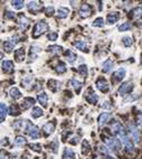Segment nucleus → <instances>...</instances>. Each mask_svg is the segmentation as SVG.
I'll return each mask as SVG.
<instances>
[{"label": "nucleus", "instance_id": "obj_1", "mask_svg": "<svg viewBox=\"0 0 142 159\" xmlns=\"http://www.w3.org/2000/svg\"><path fill=\"white\" fill-rule=\"evenodd\" d=\"M112 130H113V132L120 138L122 142H123V145L125 146V149L128 150V151H133V143H132V141L130 140V138L128 137V135H126V132H125V130H124V128L122 124H120L119 122H114L113 124H112Z\"/></svg>", "mask_w": 142, "mask_h": 159}, {"label": "nucleus", "instance_id": "obj_2", "mask_svg": "<svg viewBox=\"0 0 142 159\" xmlns=\"http://www.w3.org/2000/svg\"><path fill=\"white\" fill-rule=\"evenodd\" d=\"M48 28H49V26H48V24L46 21L41 20L38 21V22H36V25L34 27V30H32V37L34 38L39 37L41 35H43V34H45V32H47Z\"/></svg>", "mask_w": 142, "mask_h": 159}, {"label": "nucleus", "instance_id": "obj_3", "mask_svg": "<svg viewBox=\"0 0 142 159\" xmlns=\"http://www.w3.org/2000/svg\"><path fill=\"white\" fill-rule=\"evenodd\" d=\"M129 130H130V133H131L134 142L139 143L140 142V133H139V130L137 129V127L134 126L133 122H129Z\"/></svg>", "mask_w": 142, "mask_h": 159}, {"label": "nucleus", "instance_id": "obj_4", "mask_svg": "<svg viewBox=\"0 0 142 159\" xmlns=\"http://www.w3.org/2000/svg\"><path fill=\"white\" fill-rule=\"evenodd\" d=\"M27 131H28V135H29V137H31L32 139H38L39 138V136H41V132H39V129L37 127H35V126H32L30 123H28L27 124Z\"/></svg>", "mask_w": 142, "mask_h": 159}, {"label": "nucleus", "instance_id": "obj_5", "mask_svg": "<svg viewBox=\"0 0 142 159\" xmlns=\"http://www.w3.org/2000/svg\"><path fill=\"white\" fill-rule=\"evenodd\" d=\"M18 43V36H14L10 41H7V42L3 43V48L6 49V52H11V49L15 47V45Z\"/></svg>", "mask_w": 142, "mask_h": 159}, {"label": "nucleus", "instance_id": "obj_6", "mask_svg": "<svg viewBox=\"0 0 142 159\" xmlns=\"http://www.w3.org/2000/svg\"><path fill=\"white\" fill-rule=\"evenodd\" d=\"M27 8H28V10L32 12L34 15H37V12H39L41 10V5H39L38 2H36V1H30V2H28L27 3Z\"/></svg>", "mask_w": 142, "mask_h": 159}, {"label": "nucleus", "instance_id": "obj_7", "mask_svg": "<svg viewBox=\"0 0 142 159\" xmlns=\"http://www.w3.org/2000/svg\"><path fill=\"white\" fill-rule=\"evenodd\" d=\"M96 86H97V89L101 91V92H108L109 91V89H110V86H109V83L106 82V80L105 78H99L97 81H96Z\"/></svg>", "mask_w": 142, "mask_h": 159}, {"label": "nucleus", "instance_id": "obj_8", "mask_svg": "<svg viewBox=\"0 0 142 159\" xmlns=\"http://www.w3.org/2000/svg\"><path fill=\"white\" fill-rule=\"evenodd\" d=\"M132 89H133V83L132 82H126V83L122 84L121 87L119 89V94L120 95H125L126 93H130Z\"/></svg>", "mask_w": 142, "mask_h": 159}, {"label": "nucleus", "instance_id": "obj_9", "mask_svg": "<svg viewBox=\"0 0 142 159\" xmlns=\"http://www.w3.org/2000/svg\"><path fill=\"white\" fill-rule=\"evenodd\" d=\"M91 14H92V9H91V7H90L89 3H84V5H82L81 10H80V15H81V17H83V18H87V17L91 16Z\"/></svg>", "mask_w": 142, "mask_h": 159}, {"label": "nucleus", "instance_id": "obj_10", "mask_svg": "<svg viewBox=\"0 0 142 159\" xmlns=\"http://www.w3.org/2000/svg\"><path fill=\"white\" fill-rule=\"evenodd\" d=\"M125 76V70L124 68H119L113 73V81L114 82H120Z\"/></svg>", "mask_w": 142, "mask_h": 159}, {"label": "nucleus", "instance_id": "obj_11", "mask_svg": "<svg viewBox=\"0 0 142 159\" xmlns=\"http://www.w3.org/2000/svg\"><path fill=\"white\" fill-rule=\"evenodd\" d=\"M29 26V19L24 16V15H20L19 17V27H20V30L21 32H25Z\"/></svg>", "mask_w": 142, "mask_h": 159}, {"label": "nucleus", "instance_id": "obj_12", "mask_svg": "<svg viewBox=\"0 0 142 159\" xmlns=\"http://www.w3.org/2000/svg\"><path fill=\"white\" fill-rule=\"evenodd\" d=\"M97 100H99V97H97V95L95 94V92H93L92 89H89V93L86 94V101H87L89 103L95 104V103L97 102Z\"/></svg>", "mask_w": 142, "mask_h": 159}, {"label": "nucleus", "instance_id": "obj_13", "mask_svg": "<svg viewBox=\"0 0 142 159\" xmlns=\"http://www.w3.org/2000/svg\"><path fill=\"white\" fill-rule=\"evenodd\" d=\"M54 130H55V123H54V122H47V123L43 127V131H44V133H45L46 136L51 135V133L54 132Z\"/></svg>", "mask_w": 142, "mask_h": 159}, {"label": "nucleus", "instance_id": "obj_14", "mask_svg": "<svg viewBox=\"0 0 142 159\" xmlns=\"http://www.w3.org/2000/svg\"><path fill=\"white\" fill-rule=\"evenodd\" d=\"M1 65H2V71L5 73H10L14 71V63L11 61H3Z\"/></svg>", "mask_w": 142, "mask_h": 159}, {"label": "nucleus", "instance_id": "obj_15", "mask_svg": "<svg viewBox=\"0 0 142 159\" xmlns=\"http://www.w3.org/2000/svg\"><path fill=\"white\" fill-rule=\"evenodd\" d=\"M47 86H48V89L53 91V92H56V91H58L60 90V87H61V83L58 82V81H56V80H49L48 81V83H47Z\"/></svg>", "mask_w": 142, "mask_h": 159}, {"label": "nucleus", "instance_id": "obj_16", "mask_svg": "<svg viewBox=\"0 0 142 159\" xmlns=\"http://www.w3.org/2000/svg\"><path fill=\"white\" fill-rule=\"evenodd\" d=\"M111 117V114L109 113V112H103L100 114V117H99V126H104L106 122H108V120L110 119Z\"/></svg>", "mask_w": 142, "mask_h": 159}, {"label": "nucleus", "instance_id": "obj_17", "mask_svg": "<svg viewBox=\"0 0 142 159\" xmlns=\"http://www.w3.org/2000/svg\"><path fill=\"white\" fill-rule=\"evenodd\" d=\"M119 18H120L119 12H111L108 16V24L109 25H113V24H115L116 21L119 20Z\"/></svg>", "mask_w": 142, "mask_h": 159}, {"label": "nucleus", "instance_id": "obj_18", "mask_svg": "<svg viewBox=\"0 0 142 159\" xmlns=\"http://www.w3.org/2000/svg\"><path fill=\"white\" fill-rule=\"evenodd\" d=\"M15 58H16L17 62H21V61H24V58H25V49H24L22 47L15 51Z\"/></svg>", "mask_w": 142, "mask_h": 159}, {"label": "nucleus", "instance_id": "obj_19", "mask_svg": "<svg viewBox=\"0 0 142 159\" xmlns=\"http://www.w3.org/2000/svg\"><path fill=\"white\" fill-rule=\"evenodd\" d=\"M74 46L80 49L82 52H87V44L85 41H78V42H75L74 43Z\"/></svg>", "mask_w": 142, "mask_h": 159}, {"label": "nucleus", "instance_id": "obj_20", "mask_svg": "<svg viewBox=\"0 0 142 159\" xmlns=\"http://www.w3.org/2000/svg\"><path fill=\"white\" fill-rule=\"evenodd\" d=\"M37 99H38V101H39V103H41L43 106H47V102H48V95L45 93V92H41L38 94L37 96Z\"/></svg>", "mask_w": 142, "mask_h": 159}, {"label": "nucleus", "instance_id": "obj_21", "mask_svg": "<svg viewBox=\"0 0 142 159\" xmlns=\"http://www.w3.org/2000/svg\"><path fill=\"white\" fill-rule=\"evenodd\" d=\"M70 14V9L65 8V7H60L57 10V17L58 18H66Z\"/></svg>", "mask_w": 142, "mask_h": 159}, {"label": "nucleus", "instance_id": "obj_22", "mask_svg": "<svg viewBox=\"0 0 142 159\" xmlns=\"http://www.w3.org/2000/svg\"><path fill=\"white\" fill-rule=\"evenodd\" d=\"M34 104H35V99H32V97H25L24 102H22V109H28V108H30Z\"/></svg>", "mask_w": 142, "mask_h": 159}, {"label": "nucleus", "instance_id": "obj_23", "mask_svg": "<svg viewBox=\"0 0 142 159\" xmlns=\"http://www.w3.org/2000/svg\"><path fill=\"white\" fill-rule=\"evenodd\" d=\"M26 124H28L26 122V120H17L12 126H14L15 129H17V130H22V129H25Z\"/></svg>", "mask_w": 142, "mask_h": 159}, {"label": "nucleus", "instance_id": "obj_24", "mask_svg": "<svg viewBox=\"0 0 142 159\" xmlns=\"http://www.w3.org/2000/svg\"><path fill=\"white\" fill-rule=\"evenodd\" d=\"M63 159H75V155H74L73 150L70 148L65 149L64 154H63Z\"/></svg>", "mask_w": 142, "mask_h": 159}, {"label": "nucleus", "instance_id": "obj_25", "mask_svg": "<svg viewBox=\"0 0 142 159\" xmlns=\"http://www.w3.org/2000/svg\"><path fill=\"white\" fill-rule=\"evenodd\" d=\"M10 96L14 99V100H18V99H20L21 97V93H20V91L17 89V87H12L10 90Z\"/></svg>", "mask_w": 142, "mask_h": 159}, {"label": "nucleus", "instance_id": "obj_26", "mask_svg": "<svg viewBox=\"0 0 142 159\" xmlns=\"http://www.w3.org/2000/svg\"><path fill=\"white\" fill-rule=\"evenodd\" d=\"M0 110H1V112H0V120H1V122H3L5 119H6V116H7V106H6V104L3 102L0 104Z\"/></svg>", "mask_w": 142, "mask_h": 159}, {"label": "nucleus", "instance_id": "obj_27", "mask_svg": "<svg viewBox=\"0 0 142 159\" xmlns=\"http://www.w3.org/2000/svg\"><path fill=\"white\" fill-rule=\"evenodd\" d=\"M76 58H77V55L75 53H73L72 51H67L66 52V60H67L68 63H74L76 61Z\"/></svg>", "mask_w": 142, "mask_h": 159}, {"label": "nucleus", "instance_id": "obj_28", "mask_svg": "<svg viewBox=\"0 0 142 159\" xmlns=\"http://www.w3.org/2000/svg\"><path fill=\"white\" fill-rule=\"evenodd\" d=\"M71 84H72V86L75 89V91H76L77 93H80L82 86H83V83L80 82V81H77V80H75V78H73V80L71 81Z\"/></svg>", "mask_w": 142, "mask_h": 159}, {"label": "nucleus", "instance_id": "obj_29", "mask_svg": "<svg viewBox=\"0 0 142 159\" xmlns=\"http://www.w3.org/2000/svg\"><path fill=\"white\" fill-rule=\"evenodd\" d=\"M131 18H141L142 17V7L135 8L131 11V15H129Z\"/></svg>", "mask_w": 142, "mask_h": 159}, {"label": "nucleus", "instance_id": "obj_30", "mask_svg": "<svg viewBox=\"0 0 142 159\" xmlns=\"http://www.w3.org/2000/svg\"><path fill=\"white\" fill-rule=\"evenodd\" d=\"M90 151H91V147H90L89 141L84 140L83 143H82V152H83V155H89Z\"/></svg>", "mask_w": 142, "mask_h": 159}, {"label": "nucleus", "instance_id": "obj_31", "mask_svg": "<svg viewBox=\"0 0 142 159\" xmlns=\"http://www.w3.org/2000/svg\"><path fill=\"white\" fill-rule=\"evenodd\" d=\"M112 67H113V62H112L111 60L105 61V62L103 63V72H105V73L110 72L112 70Z\"/></svg>", "mask_w": 142, "mask_h": 159}, {"label": "nucleus", "instance_id": "obj_32", "mask_svg": "<svg viewBox=\"0 0 142 159\" xmlns=\"http://www.w3.org/2000/svg\"><path fill=\"white\" fill-rule=\"evenodd\" d=\"M44 114V112H43V110H41L39 106H35L34 109H32V111H31V116L32 118H39L41 117Z\"/></svg>", "mask_w": 142, "mask_h": 159}, {"label": "nucleus", "instance_id": "obj_33", "mask_svg": "<svg viewBox=\"0 0 142 159\" xmlns=\"http://www.w3.org/2000/svg\"><path fill=\"white\" fill-rule=\"evenodd\" d=\"M9 113H10V116H14V117L19 116V114H20V110H19L18 106H17V104H12V106H10Z\"/></svg>", "mask_w": 142, "mask_h": 159}, {"label": "nucleus", "instance_id": "obj_34", "mask_svg": "<svg viewBox=\"0 0 142 159\" xmlns=\"http://www.w3.org/2000/svg\"><path fill=\"white\" fill-rule=\"evenodd\" d=\"M26 142H27V140L24 138V137H17V138L15 139V141H14V143L16 145V146H24V145H26Z\"/></svg>", "mask_w": 142, "mask_h": 159}, {"label": "nucleus", "instance_id": "obj_35", "mask_svg": "<svg viewBox=\"0 0 142 159\" xmlns=\"http://www.w3.org/2000/svg\"><path fill=\"white\" fill-rule=\"evenodd\" d=\"M11 6H12L15 9H21L25 5H24V1H21V0H15V1L11 2Z\"/></svg>", "mask_w": 142, "mask_h": 159}, {"label": "nucleus", "instance_id": "obj_36", "mask_svg": "<svg viewBox=\"0 0 142 159\" xmlns=\"http://www.w3.org/2000/svg\"><path fill=\"white\" fill-rule=\"evenodd\" d=\"M49 52L53 54H58L62 52V49H63V47L62 46H57V45H54V46H49Z\"/></svg>", "mask_w": 142, "mask_h": 159}, {"label": "nucleus", "instance_id": "obj_37", "mask_svg": "<svg viewBox=\"0 0 142 159\" xmlns=\"http://www.w3.org/2000/svg\"><path fill=\"white\" fill-rule=\"evenodd\" d=\"M67 71V67L65 66V64L64 63H60L57 65V67H56V72L58 73V74H62V73H65Z\"/></svg>", "mask_w": 142, "mask_h": 159}, {"label": "nucleus", "instance_id": "obj_38", "mask_svg": "<svg viewBox=\"0 0 142 159\" xmlns=\"http://www.w3.org/2000/svg\"><path fill=\"white\" fill-rule=\"evenodd\" d=\"M129 29H131V24L130 22H123L122 25L119 26V30L120 32H126Z\"/></svg>", "mask_w": 142, "mask_h": 159}, {"label": "nucleus", "instance_id": "obj_39", "mask_svg": "<svg viewBox=\"0 0 142 159\" xmlns=\"http://www.w3.org/2000/svg\"><path fill=\"white\" fill-rule=\"evenodd\" d=\"M103 25H104V19L102 17H99L93 21V27H103Z\"/></svg>", "mask_w": 142, "mask_h": 159}, {"label": "nucleus", "instance_id": "obj_40", "mask_svg": "<svg viewBox=\"0 0 142 159\" xmlns=\"http://www.w3.org/2000/svg\"><path fill=\"white\" fill-rule=\"evenodd\" d=\"M41 51L38 46H31L30 47V58L31 57H37V53Z\"/></svg>", "mask_w": 142, "mask_h": 159}, {"label": "nucleus", "instance_id": "obj_41", "mask_svg": "<svg viewBox=\"0 0 142 159\" xmlns=\"http://www.w3.org/2000/svg\"><path fill=\"white\" fill-rule=\"evenodd\" d=\"M78 73L82 75V76H86L87 75V66L86 65H81L78 67Z\"/></svg>", "mask_w": 142, "mask_h": 159}, {"label": "nucleus", "instance_id": "obj_42", "mask_svg": "<svg viewBox=\"0 0 142 159\" xmlns=\"http://www.w3.org/2000/svg\"><path fill=\"white\" fill-rule=\"evenodd\" d=\"M132 43H133L132 42V38L131 37H129V36L123 38V44H124V46H126V47H130L132 45Z\"/></svg>", "mask_w": 142, "mask_h": 159}, {"label": "nucleus", "instance_id": "obj_43", "mask_svg": "<svg viewBox=\"0 0 142 159\" xmlns=\"http://www.w3.org/2000/svg\"><path fill=\"white\" fill-rule=\"evenodd\" d=\"M57 37H58V34L57 32H49V35H48V39L49 41H56L57 39Z\"/></svg>", "mask_w": 142, "mask_h": 159}, {"label": "nucleus", "instance_id": "obj_44", "mask_svg": "<svg viewBox=\"0 0 142 159\" xmlns=\"http://www.w3.org/2000/svg\"><path fill=\"white\" fill-rule=\"evenodd\" d=\"M30 149L31 150H34V151L39 152L41 150V145H38V143H32V145H30Z\"/></svg>", "mask_w": 142, "mask_h": 159}, {"label": "nucleus", "instance_id": "obj_45", "mask_svg": "<svg viewBox=\"0 0 142 159\" xmlns=\"http://www.w3.org/2000/svg\"><path fill=\"white\" fill-rule=\"evenodd\" d=\"M53 14H54V8H53V7H47V8H46V15H47V16H51V15H53Z\"/></svg>", "mask_w": 142, "mask_h": 159}, {"label": "nucleus", "instance_id": "obj_46", "mask_svg": "<svg viewBox=\"0 0 142 159\" xmlns=\"http://www.w3.org/2000/svg\"><path fill=\"white\" fill-rule=\"evenodd\" d=\"M78 139H80V137H78V136H76V137L72 138V140H70V142H71L72 145H76V143L78 142Z\"/></svg>", "mask_w": 142, "mask_h": 159}, {"label": "nucleus", "instance_id": "obj_47", "mask_svg": "<svg viewBox=\"0 0 142 159\" xmlns=\"http://www.w3.org/2000/svg\"><path fill=\"white\" fill-rule=\"evenodd\" d=\"M6 17H7V18H14V17H15V15H14V12L8 11V12L6 14Z\"/></svg>", "mask_w": 142, "mask_h": 159}, {"label": "nucleus", "instance_id": "obj_48", "mask_svg": "<svg viewBox=\"0 0 142 159\" xmlns=\"http://www.w3.org/2000/svg\"><path fill=\"white\" fill-rule=\"evenodd\" d=\"M1 145H8V138H3V140L1 141Z\"/></svg>", "mask_w": 142, "mask_h": 159}, {"label": "nucleus", "instance_id": "obj_49", "mask_svg": "<svg viewBox=\"0 0 142 159\" xmlns=\"http://www.w3.org/2000/svg\"><path fill=\"white\" fill-rule=\"evenodd\" d=\"M138 122H139L140 126H142V114H140V116L138 117Z\"/></svg>", "mask_w": 142, "mask_h": 159}, {"label": "nucleus", "instance_id": "obj_50", "mask_svg": "<svg viewBox=\"0 0 142 159\" xmlns=\"http://www.w3.org/2000/svg\"><path fill=\"white\" fill-rule=\"evenodd\" d=\"M106 159H115V158H112V157H108Z\"/></svg>", "mask_w": 142, "mask_h": 159}, {"label": "nucleus", "instance_id": "obj_51", "mask_svg": "<svg viewBox=\"0 0 142 159\" xmlns=\"http://www.w3.org/2000/svg\"><path fill=\"white\" fill-rule=\"evenodd\" d=\"M15 159H17V158H15Z\"/></svg>", "mask_w": 142, "mask_h": 159}, {"label": "nucleus", "instance_id": "obj_52", "mask_svg": "<svg viewBox=\"0 0 142 159\" xmlns=\"http://www.w3.org/2000/svg\"><path fill=\"white\" fill-rule=\"evenodd\" d=\"M141 62H142V61H141Z\"/></svg>", "mask_w": 142, "mask_h": 159}]
</instances>
